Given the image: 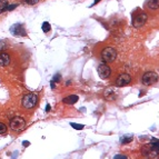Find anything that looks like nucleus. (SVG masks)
Segmentation results:
<instances>
[{"label":"nucleus","instance_id":"f257e3e1","mask_svg":"<svg viewBox=\"0 0 159 159\" xmlns=\"http://www.w3.org/2000/svg\"><path fill=\"white\" fill-rule=\"evenodd\" d=\"M116 58H117V50L114 47H106L101 51V59L107 64H110V62L115 61Z\"/></svg>","mask_w":159,"mask_h":159},{"label":"nucleus","instance_id":"f03ea898","mask_svg":"<svg viewBox=\"0 0 159 159\" xmlns=\"http://www.w3.org/2000/svg\"><path fill=\"white\" fill-rule=\"evenodd\" d=\"M38 102V96L36 94H27V95L24 96L22 98V106L25 109H31L33 108Z\"/></svg>","mask_w":159,"mask_h":159},{"label":"nucleus","instance_id":"7ed1b4c3","mask_svg":"<svg viewBox=\"0 0 159 159\" xmlns=\"http://www.w3.org/2000/svg\"><path fill=\"white\" fill-rule=\"evenodd\" d=\"M26 127V121L22 117H13L12 119L10 120V128L12 129L13 131L16 133H19L21 130H24Z\"/></svg>","mask_w":159,"mask_h":159},{"label":"nucleus","instance_id":"20e7f679","mask_svg":"<svg viewBox=\"0 0 159 159\" xmlns=\"http://www.w3.org/2000/svg\"><path fill=\"white\" fill-rule=\"evenodd\" d=\"M158 81V75L155 71H147L141 77V83L146 86H151Z\"/></svg>","mask_w":159,"mask_h":159},{"label":"nucleus","instance_id":"39448f33","mask_svg":"<svg viewBox=\"0 0 159 159\" xmlns=\"http://www.w3.org/2000/svg\"><path fill=\"white\" fill-rule=\"evenodd\" d=\"M10 32L16 37H26L27 31H26L25 26L22 24H15L10 27Z\"/></svg>","mask_w":159,"mask_h":159},{"label":"nucleus","instance_id":"423d86ee","mask_svg":"<svg viewBox=\"0 0 159 159\" xmlns=\"http://www.w3.org/2000/svg\"><path fill=\"white\" fill-rule=\"evenodd\" d=\"M130 83H131V77L129 74H126V72L120 74L116 79V86L117 87H125Z\"/></svg>","mask_w":159,"mask_h":159},{"label":"nucleus","instance_id":"0eeeda50","mask_svg":"<svg viewBox=\"0 0 159 159\" xmlns=\"http://www.w3.org/2000/svg\"><path fill=\"white\" fill-rule=\"evenodd\" d=\"M97 70H98V75H99V77H100L101 79H107V78H109L110 75H111V69H110V67H109L108 65L105 64V62L99 65Z\"/></svg>","mask_w":159,"mask_h":159},{"label":"nucleus","instance_id":"6e6552de","mask_svg":"<svg viewBox=\"0 0 159 159\" xmlns=\"http://www.w3.org/2000/svg\"><path fill=\"white\" fill-rule=\"evenodd\" d=\"M147 20H148V16H147V13L140 12L134 18L133 25H134V27H136V28H141V27L147 22Z\"/></svg>","mask_w":159,"mask_h":159},{"label":"nucleus","instance_id":"1a4fd4ad","mask_svg":"<svg viewBox=\"0 0 159 159\" xmlns=\"http://www.w3.org/2000/svg\"><path fill=\"white\" fill-rule=\"evenodd\" d=\"M10 64V56L7 52H0V67H7Z\"/></svg>","mask_w":159,"mask_h":159},{"label":"nucleus","instance_id":"9d476101","mask_svg":"<svg viewBox=\"0 0 159 159\" xmlns=\"http://www.w3.org/2000/svg\"><path fill=\"white\" fill-rule=\"evenodd\" d=\"M78 100H79V97H78L77 95L67 96V97H65L64 99H62L64 103H66V105H75Z\"/></svg>","mask_w":159,"mask_h":159},{"label":"nucleus","instance_id":"9b49d317","mask_svg":"<svg viewBox=\"0 0 159 159\" xmlns=\"http://www.w3.org/2000/svg\"><path fill=\"white\" fill-rule=\"evenodd\" d=\"M150 148L155 153H159V139L157 138H153L150 140Z\"/></svg>","mask_w":159,"mask_h":159},{"label":"nucleus","instance_id":"f8f14e48","mask_svg":"<svg viewBox=\"0 0 159 159\" xmlns=\"http://www.w3.org/2000/svg\"><path fill=\"white\" fill-rule=\"evenodd\" d=\"M147 5L150 10H156L159 8V0H149Z\"/></svg>","mask_w":159,"mask_h":159},{"label":"nucleus","instance_id":"ddd939ff","mask_svg":"<svg viewBox=\"0 0 159 159\" xmlns=\"http://www.w3.org/2000/svg\"><path fill=\"white\" fill-rule=\"evenodd\" d=\"M133 141V136L131 135H125V136H122L120 139V142L122 145H126V144H129V142H131Z\"/></svg>","mask_w":159,"mask_h":159},{"label":"nucleus","instance_id":"4468645a","mask_svg":"<svg viewBox=\"0 0 159 159\" xmlns=\"http://www.w3.org/2000/svg\"><path fill=\"white\" fill-rule=\"evenodd\" d=\"M41 29H42V31L47 33V32H49L51 30V25L48 22V21H45V22H42V25H41Z\"/></svg>","mask_w":159,"mask_h":159},{"label":"nucleus","instance_id":"2eb2a0df","mask_svg":"<svg viewBox=\"0 0 159 159\" xmlns=\"http://www.w3.org/2000/svg\"><path fill=\"white\" fill-rule=\"evenodd\" d=\"M7 6H8V1L7 0H0V13L6 11Z\"/></svg>","mask_w":159,"mask_h":159},{"label":"nucleus","instance_id":"dca6fc26","mask_svg":"<svg viewBox=\"0 0 159 159\" xmlns=\"http://www.w3.org/2000/svg\"><path fill=\"white\" fill-rule=\"evenodd\" d=\"M70 126L74 128V129H76V130H83L85 126L83 125H80V124H76V122H70Z\"/></svg>","mask_w":159,"mask_h":159},{"label":"nucleus","instance_id":"f3484780","mask_svg":"<svg viewBox=\"0 0 159 159\" xmlns=\"http://www.w3.org/2000/svg\"><path fill=\"white\" fill-rule=\"evenodd\" d=\"M6 133H7V126L5 125V124L0 122V135L6 134Z\"/></svg>","mask_w":159,"mask_h":159},{"label":"nucleus","instance_id":"a211bd4d","mask_svg":"<svg viewBox=\"0 0 159 159\" xmlns=\"http://www.w3.org/2000/svg\"><path fill=\"white\" fill-rule=\"evenodd\" d=\"M18 7V5L17 3H13V5H8L6 8V11H12L13 9H16Z\"/></svg>","mask_w":159,"mask_h":159},{"label":"nucleus","instance_id":"6ab92c4d","mask_svg":"<svg viewBox=\"0 0 159 159\" xmlns=\"http://www.w3.org/2000/svg\"><path fill=\"white\" fill-rule=\"evenodd\" d=\"M25 1L26 3H28V5H36L39 0H25Z\"/></svg>","mask_w":159,"mask_h":159},{"label":"nucleus","instance_id":"aec40b11","mask_svg":"<svg viewBox=\"0 0 159 159\" xmlns=\"http://www.w3.org/2000/svg\"><path fill=\"white\" fill-rule=\"evenodd\" d=\"M114 159H127V156H125V155H116Z\"/></svg>","mask_w":159,"mask_h":159},{"label":"nucleus","instance_id":"412c9836","mask_svg":"<svg viewBox=\"0 0 159 159\" xmlns=\"http://www.w3.org/2000/svg\"><path fill=\"white\" fill-rule=\"evenodd\" d=\"M52 80H53V81H56V83H57V81H59V80H60V75L58 74L57 76L53 77V79H52Z\"/></svg>","mask_w":159,"mask_h":159},{"label":"nucleus","instance_id":"4be33fe9","mask_svg":"<svg viewBox=\"0 0 159 159\" xmlns=\"http://www.w3.org/2000/svg\"><path fill=\"white\" fill-rule=\"evenodd\" d=\"M22 145H24V147H28L29 145H30V142L27 141V140H25V141H22Z\"/></svg>","mask_w":159,"mask_h":159},{"label":"nucleus","instance_id":"5701e85b","mask_svg":"<svg viewBox=\"0 0 159 159\" xmlns=\"http://www.w3.org/2000/svg\"><path fill=\"white\" fill-rule=\"evenodd\" d=\"M50 87H51V89H55V88H56V86H55V81H53V80H51L50 81Z\"/></svg>","mask_w":159,"mask_h":159},{"label":"nucleus","instance_id":"b1692460","mask_svg":"<svg viewBox=\"0 0 159 159\" xmlns=\"http://www.w3.org/2000/svg\"><path fill=\"white\" fill-rule=\"evenodd\" d=\"M46 111H47V112L50 111V105H49V103H47V106H46Z\"/></svg>","mask_w":159,"mask_h":159},{"label":"nucleus","instance_id":"393cba45","mask_svg":"<svg viewBox=\"0 0 159 159\" xmlns=\"http://www.w3.org/2000/svg\"><path fill=\"white\" fill-rule=\"evenodd\" d=\"M17 155H18V151H16V153H15V155H13L12 159H16V157H17Z\"/></svg>","mask_w":159,"mask_h":159},{"label":"nucleus","instance_id":"a878e982","mask_svg":"<svg viewBox=\"0 0 159 159\" xmlns=\"http://www.w3.org/2000/svg\"><path fill=\"white\" fill-rule=\"evenodd\" d=\"M99 1H100V0H95V2H94V3H92V6H95V5H97V3H98V2H99Z\"/></svg>","mask_w":159,"mask_h":159}]
</instances>
